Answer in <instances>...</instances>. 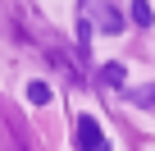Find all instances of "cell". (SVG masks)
Returning a JSON list of instances; mask_svg holds the SVG:
<instances>
[{
    "label": "cell",
    "instance_id": "1",
    "mask_svg": "<svg viewBox=\"0 0 155 151\" xmlns=\"http://www.w3.org/2000/svg\"><path fill=\"white\" fill-rule=\"evenodd\" d=\"M73 142H78V151H110V142H105V133H101V124H96L91 115H82V119H78Z\"/></svg>",
    "mask_w": 155,
    "mask_h": 151
},
{
    "label": "cell",
    "instance_id": "2",
    "mask_svg": "<svg viewBox=\"0 0 155 151\" xmlns=\"http://www.w3.org/2000/svg\"><path fill=\"white\" fill-rule=\"evenodd\" d=\"M128 19H132L137 28H150V23H155V14H150V5H146V0H132V9H128Z\"/></svg>",
    "mask_w": 155,
    "mask_h": 151
},
{
    "label": "cell",
    "instance_id": "3",
    "mask_svg": "<svg viewBox=\"0 0 155 151\" xmlns=\"http://www.w3.org/2000/svg\"><path fill=\"white\" fill-rule=\"evenodd\" d=\"M101 28H105V32H119V28H123V14L105 5V9H101Z\"/></svg>",
    "mask_w": 155,
    "mask_h": 151
},
{
    "label": "cell",
    "instance_id": "4",
    "mask_svg": "<svg viewBox=\"0 0 155 151\" xmlns=\"http://www.w3.org/2000/svg\"><path fill=\"white\" fill-rule=\"evenodd\" d=\"M128 101H132V105H146V110H155V87H137V92H128Z\"/></svg>",
    "mask_w": 155,
    "mask_h": 151
},
{
    "label": "cell",
    "instance_id": "5",
    "mask_svg": "<svg viewBox=\"0 0 155 151\" xmlns=\"http://www.w3.org/2000/svg\"><path fill=\"white\" fill-rule=\"evenodd\" d=\"M101 78H105L110 87H123V78H128V73H123V64H105V69H101Z\"/></svg>",
    "mask_w": 155,
    "mask_h": 151
},
{
    "label": "cell",
    "instance_id": "6",
    "mask_svg": "<svg viewBox=\"0 0 155 151\" xmlns=\"http://www.w3.org/2000/svg\"><path fill=\"white\" fill-rule=\"evenodd\" d=\"M28 101H32V105H46V101H50V87H46V83H28Z\"/></svg>",
    "mask_w": 155,
    "mask_h": 151
}]
</instances>
